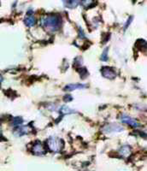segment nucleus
I'll use <instances>...</instances> for the list:
<instances>
[{"label":"nucleus","mask_w":147,"mask_h":171,"mask_svg":"<svg viewBox=\"0 0 147 171\" xmlns=\"http://www.w3.org/2000/svg\"><path fill=\"white\" fill-rule=\"evenodd\" d=\"M42 24L47 31L55 32L60 27L61 18L57 15H49L42 20Z\"/></svg>","instance_id":"1"},{"label":"nucleus","mask_w":147,"mask_h":171,"mask_svg":"<svg viewBox=\"0 0 147 171\" xmlns=\"http://www.w3.org/2000/svg\"><path fill=\"white\" fill-rule=\"evenodd\" d=\"M47 146L52 152H58L61 151V149L63 147V144H62L61 140H59V139L56 137H51L48 139Z\"/></svg>","instance_id":"2"},{"label":"nucleus","mask_w":147,"mask_h":171,"mask_svg":"<svg viewBox=\"0 0 147 171\" xmlns=\"http://www.w3.org/2000/svg\"><path fill=\"white\" fill-rule=\"evenodd\" d=\"M121 120L122 123H126V124H128V125L133 127H139V123H138V122H137L136 120H134L133 118H132L131 116H129V115H128L122 114V115H121Z\"/></svg>","instance_id":"3"},{"label":"nucleus","mask_w":147,"mask_h":171,"mask_svg":"<svg viewBox=\"0 0 147 171\" xmlns=\"http://www.w3.org/2000/svg\"><path fill=\"white\" fill-rule=\"evenodd\" d=\"M103 130L106 133H112V132H121L123 130V127H121L118 124H115V123H111L107 125L103 128Z\"/></svg>","instance_id":"4"},{"label":"nucleus","mask_w":147,"mask_h":171,"mask_svg":"<svg viewBox=\"0 0 147 171\" xmlns=\"http://www.w3.org/2000/svg\"><path fill=\"white\" fill-rule=\"evenodd\" d=\"M33 152L37 155H42L45 152V149H44V145L41 144V142L37 141L33 145Z\"/></svg>","instance_id":"5"},{"label":"nucleus","mask_w":147,"mask_h":171,"mask_svg":"<svg viewBox=\"0 0 147 171\" xmlns=\"http://www.w3.org/2000/svg\"><path fill=\"white\" fill-rule=\"evenodd\" d=\"M102 74L104 77L109 79H113L116 77V72L111 68L103 67L102 69Z\"/></svg>","instance_id":"6"},{"label":"nucleus","mask_w":147,"mask_h":171,"mask_svg":"<svg viewBox=\"0 0 147 171\" xmlns=\"http://www.w3.org/2000/svg\"><path fill=\"white\" fill-rule=\"evenodd\" d=\"M86 86L84 85V84H69V85H67L64 87V90L71 92V91H74V90L76 89H83Z\"/></svg>","instance_id":"7"},{"label":"nucleus","mask_w":147,"mask_h":171,"mask_svg":"<svg viewBox=\"0 0 147 171\" xmlns=\"http://www.w3.org/2000/svg\"><path fill=\"white\" fill-rule=\"evenodd\" d=\"M29 131V128L27 127H19L15 130V134L16 136H22L24 134H28Z\"/></svg>","instance_id":"8"},{"label":"nucleus","mask_w":147,"mask_h":171,"mask_svg":"<svg viewBox=\"0 0 147 171\" xmlns=\"http://www.w3.org/2000/svg\"><path fill=\"white\" fill-rule=\"evenodd\" d=\"M120 153L122 156L124 157H128L131 154V148L129 147L128 145H124L122 146L120 150Z\"/></svg>","instance_id":"9"},{"label":"nucleus","mask_w":147,"mask_h":171,"mask_svg":"<svg viewBox=\"0 0 147 171\" xmlns=\"http://www.w3.org/2000/svg\"><path fill=\"white\" fill-rule=\"evenodd\" d=\"M35 23H36L35 22V18L33 15H28V16H27L26 18H25V23H26L27 26L33 27L34 26Z\"/></svg>","instance_id":"10"},{"label":"nucleus","mask_w":147,"mask_h":171,"mask_svg":"<svg viewBox=\"0 0 147 171\" xmlns=\"http://www.w3.org/2000/svg\"><path fill=\"white\" fill-rule=\"evenodd\" d=\"M64 4H66L68 7L73 8L75 7L77 4H80V2H78V1H70V2H64Z\"/></svg>","instance_id":"11"},{"label":"nucleus","mask_w":147,"mask_h":171,"mask_svg":"<svg viewBox=\"0 0 147 171\" xmlns=\"http://www.w3.org/2000/svg\"><path fill=\"white\" fill-rule=\"evenodd\" d=\"M108 51H109V49L105 48L103 50V53H102V55H101V59L103 60V61H107L108 60Z\"/></svg>","instance_id":"12"},{"label":"nucleus","mask_w":147,"mask_h":171,"mask_svg":"<svg viewBox=\"0 0 147 171\" xmlns=\"http://www.w3.org/2000/svg\"><path fill=\"white\" fill-rule=\"evenodd\" d=\"M22 123V117H19V116L15 117L14 120H13V124H14V125H20Z\"/></svg>","instance_id":"13"},{"label":"nucleus","mask_w":147,"mask_h":171,"mask_svg":"<svg viewBox=\"0 0 147 171\" xmlns=\"http://www.w3.org/2000/svg\"><path fill=\"white\" fill-rule=\"evenodd\" d=\"M63 110L61 111L62 112H63L64 114H66V113H73L74 111H70L69 108H68V107H66V106H64V107H63Z\"/></svg>","instance_id":"14"},{"label":"nucleus","mask_w":147,"mask_h":171,"mask_svg":"<svg viewBox=\"0 0 147 171\" xmlns=\"http://www.w3.org/2000/svg\"><path fill=\"white\" fill-rule=\"evenodd\" d=\"M1 82H2V77L0 76V83H1Z\"/></svg>","instance_id":"15"}]
</instances>
